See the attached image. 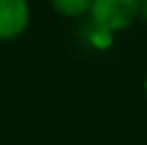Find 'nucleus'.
Masks as SVG:
<instances>
[{
    "label": "nucleus",
    "mask_w": 147,
    "mask_h": 145,
    "mask_svg": "<svg viewBox=\"0 0 147 145\" xmlns=\"http://www.w3.org/2000/svg\"><path fill=\"white\" fill-rule=\"evenodd\" d=\"M90 22L98 30L117 34L139 19V0H92Z\"/></svg>",
    "instance_id": "obj_1"
},
{
    "label": "nucleus",
    "mask_w": 147,
    "mask_h": 145,
    "mask_svg": "<svg viewBox=\"0 0 147 145\" xmlns=\"http://www.w3.org/2000/svg\"><path fill=\"white\" fill-rule=\"evenodd\" d=\"M30 11L28 0H0V41H15L30 28Z\"/></svg>",
    "instance_id": "obj_2"
},
{
    "label": "nucleus",
    "mask_w": 147,
    "mask_h": 145,
    "mask_svg": "<svg viewBox=\"0 0 147 145\" xmlns=\"http://www.w3.org/2000/svg\"><path fill=\"white\" fill-rule=\"evenodd\" d=\"M53 11L66 19H81L90 15L92 0H49Z\"/></svg>",
    "instance_id": "obj_3"
},
{
    "label": "nucleus",
    "mask_w": 147,
    "mask_h": 145,
    "mask_svg": "<svg viewBox=\"0 0 147 145\" xmlns=\"http://www.w3.org/2000/svg\"><path fill=\"white\" fill-rule=\"evenodd\" d=\"M139 19L147 24V0H139Z\"/></svg>",
    "instance_id": "obj_4"
},
{
    "label": "nucleus",
    "mask_w": 147,
    "mask_h": 145,
    "mask_svg": "<svg viewBox=\"0 0 147 145\" xmlns=\"http://www.w3.org/2000/svg\"><path fill=\"white\" fill-rule=\"evenodd\" d=\"M143 92H145V98H147V75H145V81H143Z\"/></svg>",
    "instance_id": "obj_5"
},
{
    "label": "nucleus",
    "mask_w": 147,
    "mask_h": 145,
    "mask_svg": "<svg viewBox=\"0 0 147 145\" xmlns=\"http://www.w3.org/2000/svg\"><path fill=\"white\" fill-rule=\"evenodd\" d=\"M28 2H38V0H28Z\"/></svg>",
    "instance_id": "obj_6"
}]
</instances>
